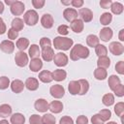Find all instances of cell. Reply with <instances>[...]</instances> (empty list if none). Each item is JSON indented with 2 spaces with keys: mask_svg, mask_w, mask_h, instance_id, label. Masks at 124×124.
I'll use <instances>...</instances> for the list:
<instances>
[{
  "mask_svg": "<svg viewBox=\"0 0 124 124\" xmlns=\"http://www.w3.org/2000/svg\"><path fill=\"white\" fill-rule=\"evenodd\" d=\"M95 52L99 57L100 56H105L108 53V48L104 45H100L99 44L97 46H95Z\"/></svg>",
  "mask_w": 124,
  "mask_h": 124,
  "instance_id": "cell-38",
  "label": "cell"
},
{
  "mask_svg": "<svg viewBox=\"0 0 124 124\" xmlns=\"http://www.w3.org/2000/svg\"><path fill=\"white\" fill-rule=\"evenodd\" d=\"M115 71L119 75H124V62L123 61H118L115 64Z\"/></svg>",
  "mask_w": 124,
  "mask_h": 124,
  "instance_id": "cell-46",
  "label": "cell"
},
{
  "mask_svg": "<svg viewBox=\"0 0 124 124\" xmlns=\"http://www.w3.org/2000/svg\"><path fill=\"white\" fill-rule=\"evenodd\" d=\"M57 32L63 37L64 35H68L69 34V26L68 25H65V24H62V25H59L58 28H57Z\"/></svg>",
  "mask_w": 124,
  "mask_h": 124,
  "instance_id": "cell-45",
  "label": "cell"
},
{
  "mask_svg": "<svg viewBox=\"0 0 124 124\" xmlns=\"http://www.w3.org/2000/svg\"><path fill=\"white\" fill-rule=\"evenodd\" d=\"M59 124H74V120L72 117L68 116V115H65V116H62L59 120Z\"/></svg>",
  "mask_w": 124,
  "mask_h": 124,
  "instance_id": "cell-47",
  "label": "cell"
},
{
  "mask_svg": "<svg viewBox=\"0 0 124 124\" xmlns=\"http://www.w3.org/2000/svg\"><path fill=\"white\" fill-rule=\"evenodd\" d=\"M46 1L45 0H32V5L36 9H42L45 5Z\"/></svg>",
  "mask_w": 124,
  "mask_h": 124,
  "instance_id": "cell-49",
  "label": "cell"
},
{
  "mask_svg": "<svg viewBox=\"0 0 124 124\" xmlns=\"http://www.w3.org/2000/svg\"><path fill=\"white\" fill-rule=\"evenodd\" d=\"M49 93L50 95L55 98V99H60L64 96L65 94V89L62 85L60 84H54V85H51L50 88H49Z\"/></svg>",
  "mask_w": 124,
  "mask_h": 124,
  "instance_id": "cell-6",
  "label": "cell"
},
{
  "mask_svg": "<svg viewBox=\"0 0 124 124\" xmlns=\"http://www.w3.org/2000/svg\"><path fill=\"white\" fill-rule=\"evenodd\" d=\"M78 16H80L79 19H81L83 22H90L93 19V13L88 8H81V9H79Z\"/></svg>",
  "mask_w": 124,
  "mask_h": 124,
  "instance_id": "cell-9",
  "label": "cell"
},
{
  "mask_svg": "<svg viewBox=\"0 0 124 124\" xmlns=\"http://www.w3.org/2000/svg\"><path fill=\"white\" fill-rule=\"evenodd\" d=\"M79 82L78 80H72L68 84V90L71 95H78L79 93Z\"/></svg>",
  "mask_w": 124,
  "mask_h": 124,
  "instance_id": "cell-21",
  "label": "cell"
},
{
  "mask_svg": "<svg viewBox=\"0 0 124 124\" xmlns=\"http://www.w3.org/2000/svg\"><path fill=\"white\" fill-rule=\"evenodd\" d=\"M83 1L82 0H72L71 1V5L75 8H80L83 5Z\"/></svg>",
  "mask_w": 124,
  "mask_h": 124,
  "instance_id": "cell-53",
  "label": "cell"
},
{
  "mask_svg": "<svg viewBox=\"0 0 124 124\" xmlns=\"http://www.w3.org/2000/svg\"><path fill=\"white\" fill-rule=\"evenodd\" d=\"M40 46H41L42 50L51 47V42H50V40L47 37H43L40 40Z\"/></svg>",
  "mask_w": 124,
  "mask_h": 124,
  "instance_id": "cell-40",
  "label": "cell"
},
{
  "mask_svg": "<svg viewBox=\"0 0 124 124\" xmlns=\"http://www.w3.org/2000/svg\"><path fill=\"white\" fill-rule=\"evenodd\" d=\"M69 58L64 52H58L54 54L53 57V62L57 67H64L68 64Z\"/></svg>",
  "mask_w": 124,
  "mask_h": 124,
  "instance_id": "cell-5",
  "label": "cell"
},
{
  "mask_svg": "<svg viewBox=\"0 0 124 124\" xmlns=\"http://www.w3.org/2000/svg\"><path fill=\"white\" fill-rule=\"evenodd\" d=\"M23 21L28 26H34L39 21V15L35 10H28L23 15Z\"/></svg>",
  "mask_w": 124,
  "mask_h": 124,
  "instance_id": "cell-3",
  "label": "cell"
},
{
  "mask_svg": "<svg viewBox=\"0 0 124 124\" xmlns=\"http://www.w3.org/2000/svg\"><path fill=\"white\" fill-rule=\"evenodd\" d=\"M76 123L77 124H88V118L85 115H79L78 116Z\"/></svg>",
  "mask_w": 124,
  "mask_h": 124,
  "instance_id": "cell-51",
  "label": "cell"
},
{
  "mask_svg": "<svg viewBox=\"0 0 124 124\" xmlns=\"http://www.w3.org/2000/svg\"><path fill=\"white\" fill-rule=\"evenodd\" d=\"M29 123L30 124H43L42 116H40L39 114H32L29 117Z\"/></svg>",
  "mask_w": 124,
  "mask_h": 124,
  "instance_id": "cell-43",
  "label": "cell"
},
{
  "mask_svg": "<svg viewBox=\"0 0 124 124\" xmlns=\"http://www.w3.org/2000/svg\"><path fill=\"white\" fill-rule=\"evenodd\" d=\"M70 28H71L75 33H78H78H81V32H82V30H83V28H84V23H83V21H82L81 19L77 18V19H75L74 21L71 22Z\"/></svg>",
  "mask_w": 124,
  "mask_h": 124,
  "instance_id": "cell-15",
  "label": "cell"
},
{
  "mask_svg": "<svg viewBox=\"0 0 124 124\" xmlns=\"http://www.w3.org/2000/svg\"><path fill=\"white\" fill-rule=\"evenodd\" d=\"M113 36L112 29L109 27H104L100 30L99 33V39H101L103 42H108Z\"/></svg>",
  "mask_w": 124,
  "mask_h": 124,
  "instance_id": "cell-13",
  "label": "cell"
},
{
  "mask_svg": "<svg viewBox=\"0 0 124 124\" xmlns=\"http://www.w3.org/2000/svg\"><path fill=\"white\" fill-rule=\"evenodd\" d=\"M113 93L117 96V97H123L124 96V85L122 83H120L119 85H117L114 89H113Z\"/></svg>",
  "mask_w": 124,
  "mask_h": 124,
  "instance_id": "cell-44",
  "label": "cell"
},
{
  "mask_svg": "<svg viewBox=\"0 0 124 124\" xmlns=\"http://www.w3.org/2000/svg\"><path fill=\"white\" fill-rule=\"evenodd\" d=\"M41 55H42L43 60L49 62V61L53 60V57H54V50H53L52 47H49V48H46V49H43Z\"/></svg>",
  "mask_w": 124,
  "mask_h": 124,
  "instance_id": "cell-23",
  "label": "cell"
},
{
  "mask_svg": "<svg viewBox=\"0 0 124 124\" xmlns=\"http://www.w3.org/2000/svg\"><path fill=\"white\" fill-rule=\"evenodd\" d=\"M38 78L44 83H49V82H51L53 80V78H52V73L49 72V71H47V70H44V71L40 72Z\"/></svg>",
  "mask_w": 124,
  "mask_h": 124,
  "instance_id": "cell-19",
  "label": "cell"
},
{
  "mask_svg": "<svg viewBox=\"0 0 124 124\" xmlns=\"http://www.w3.org/2000/svg\"><path fill=\"white\" fill-rule=\"evenodd\" d=\"M63 104L60 101H52L50 104H48V109L53 113H59L63 110Z\"/></svg>",
  "mask_w": 124,
  "mask_h": 124,
  "instance_id": "cell-20",
  "label": "cell"
},
{
  "mask_svg": "<svg viewBox=\"0 0 124 124\" xmlns=\"http://www.w3.org/2000/svg\"><path fill=\"white\" fill-rule=\"evenodd\" d=\"M0 124H10V123L8 122V120L3 119V120H1V121H0Z\"/></svg>",
  "mask_w": 124,
  "mask_h": 124,
  "instance_id": "cell-58",
  "label": "cell"
},
{
  "mask_svg": "<svg viewBox=\"0 0 124 124\" xmlns=\"http://www.w3.org/2000/svg\"><path fill=\"white\" fill-rule=\"evenodd\" d=\"M109 8H110L111 13L114 14V15H120V14L123 13V10H124L123 5L119 2H112Z\"/></svg>",
  "mask_w": 124,
  "mask_h": 124,
  "instance_id": "cell-32",
  "label": "cell"
},
{
  "mask_svg": "<svg viewBox=\"0 0 124 124\" xmlns=\"http://www.w3.org/2000/svg\"><path fill=\"white\" fill-rule=\"evenodd\" d=\"M7 31V27H6V24L4 22V20L0 17V35H3L5 34V32Z\"/></svg>",
  "mask_w": 124,
  "mask_h": 124,
  "instance_id": "cell-54",
  "label": "cell"
},
{
  "mask_svg": "<svg viewBox=\"0 0 124 124\" xmlns=\"http://www.w3.org/2000/svg\"><path fill=\"white\" fill-rule=\"evenodd\" d=\"M28 54L29 56L31 57V59L33 58H39V56L41 55V49L39 47L38 45H31V46L29 47V50H28Z\"/></svg>",
  "mask_w": 124,
  "mask_h": 124,
  "instance_id": "cell-28",
  "label": "cell"
},
{
  "mask_svg": "<svg viewBox=\"0 0 124 124\" xmlns=\"http://www.w3.org/2000/svg\"><path fill=\"white\" fill-rule=\"evenodd\" d=\"M99 115L102 118V120L104 122H106V121L109 120V118L111 117V111L108 108H105V109H102L99 111Z\"/></svg>",
  "mask_w": 124,
  "mask_h": 124,
  "instance_id": "cell-39",
  "label": "cell"
},
{
  "mask_svg": "<svg viewBox=\"0 0 124 124\" xmlns=\"http://www.w3.org/2000/svg\"><path fill=\"white\" fill-rule=\"evenodd\" d=\"M11 25H12L11 28H13L14 30H16V32H18V31H21L23 29V27H24V21H23V19H21L19 17H15L12 20Z\"/></svg>",
  "mask_w": 124,
  "mask_h": 124,
  "instance_id": "cell-22",
  "label": "cell"
},
{
  "mask_svg": "<svg viewBox=\"0 0 124 124\" xmlns=\"http://www.w3.org/2000/svg\"><path fill=\"white\" fill-rule=\"evenodd\" d=\"M18 37V32H16V30H14L13 28H10L8 30V38L11 40H16Z\"/></svg>",
  "mask_w": 124,
  "mask_h": 124,
  "instance_id": "cell-48",
  "label": "cell"
},
{
  "mask_svg": "<svg viewBox=\"0 0 124 124\" xmlns=\"http://www.w3.org/2000/svg\"><path fill=\"white\" fill-rule=\"evenodd\" d=\"M53 23H54V19L52 17L51 15L49 14H44L41 17V24L44 28L46 29H49L53 26Z\"/></svg>",
  "mask_w": 124,
  "mask_h": 124,
  "instance_id": "cell-12",
  "label": "cell"
},
{
  "mask_svg": "<svg viewBox=\"0 0 124 124\" xmlns=\"http://www.w3.org/2000/svg\"><path fill=\"white\" fill-rule=\"evenodd\" d=\"M34 108L39 112H46L48 109V103L46 99H37L34 103Z\"/></svg>",
  "mask_w": 124,
  "mask_h": 124,
  "instance_id": "cell-10",
  "label": "cell"
},
{
  "mask_svg": "<svg viewBox=\"0 0 124 124\" xmlns=\"http://www.w3.org/2000/svg\"><path fill=\"white\" fill-rule=\"evenodd\" d=\"M107 124H117L116 122H114V121H108Z\"/></svg>",
  "mask_w": 124,
  "mask_h": 124,
  "instance_id": "cell-60",
  "label": "cell"
},
{
  "mask_svg": "<svg viewBox=\"0 0 124 124\" xmlns=\"http://www.w3.org/2000/svg\"><path fill=\"white\" fill-rule=\"evenodd\" d=\"M25 87L30 91H35L39 88V80L35 78H28L24 82Z\"/></svg>",
  "mask_w": 124,
  "mask_h": 124,
  "instance_id": "cell-17",
  "label": "cell"
},
{
  "mask_svg": "<svg viewBox=\"0 0 124 124\" xmlns=\"http://www.w3.org/2000/svg\"><path fill=\"white\" fill-rule=\"evenodd\" d=\"M11 89L14 93H21L24 89V83L23 81H21L20 79H14L12 82H11Z\"/></svg>",
  "mask_w": 124,
  "mask_h": 124,
  "instance_id": "cell-16",
  "label": "cell"
},
{
  "mask_svg": "<svg viewBox=\"0 0 124 124\" xmlns=\"http://www.w3.org/2000/svg\"><path fill=\"white\" fill-rule=\"evenodd\" d=\"M63 17L67 21L72 22L78 18V11H76L73 8H66L63 12Z\"/></svg>",
  "mask_w": 124,
  "mask_h": 124,
  "instance_id": "cell-11",
  "label": "cell"
},
{
  "mask_svg": "<svg viewBox=\"0 0 124 124\" xmlns=\"http://www.w3.org/2000/svg\"><path fill=\"white\" fill-rule=\"evenodd\" d=\"M0 49L5 53H13L15 50V44L10 40H4L0 44Z\"/></svg>",
  "mask_w": 124,
  "mask_h": 124,
  "instance_id": "cell-14",
  "label": "cell"
},
{
  "mask_svg": "<svg viewBox=\"0 0 124 124\" xmlns=\"http://www.w3.org/2000/svg\"><path fill=\"white\" fill-rule=\"evenodd\" d=\"M108 86H109L110 90L113 91V89H114L117 85H119V84L121 83V81H120V78H119L116 75H111V76L108 77Z\"/></svg>",
  "mask_w": 124,
  "mask_h": 124,
  "instance_id": "cell-29",
  "label": "cell"
},
{
  "mask_svg": "<svg viewBox=\"0 0 124 124\" xmlns=\"http://www.w3.org/2000/svg\"><path fill=\"white\" fill-rule=\"evenodd\" d=\"M89 49L81 44L75 45L70 51V58L73 61H78V59H86L89 56Z\"/></svg>",
  "mask_w": 124,
  "mask_h": 124,
  "instance_id": "cell-1",
  "label": "cell"
},
{
  "mask_svg": "<svg viewBox=\"0 0 124 124\" xmlns=\"http://www.w3.org/2000/svg\"><path fill=\"white\" fill-rule=\"evenodd\" d=\"M61 3H62V4H64V5H69V4H71V2H70V1H68V2H64V1H61Z\"/></svg>",
  "mask_w": 124,
  "mask_h": 124,
  "instance_id": "cell-59",
  "label": "cell"
},
{
  "mask_svg": "<svg viewBox=\"0 0 124 124\" xmlns=\"http://www.w3.org/2000/svg\"><path fill=\"white\" fill-rule=\"evenodd\" d=\"M12 115V107L8 104L0 105V117L6 118Z\"/></svg>",
  "mask_w": 124,
  "mask_h": 124,
  "instance_id": "cell-27",
  "label": "cell"
},
{
  "mask_svg": "<svg viewBox=\"0 0 124 124\" xmlns=\"http://www.w3.org/2000/svg\"><path fill=\"white\" fill-rule=\"evenodd\" d=\"M78 82H79V87H80L78 95L86 94L88 92V90H89V82L86 79H79Z\"/></svg>",
  "mask_w": 124,
  "mask_h": 124,
  "instance_id": "cell-36",
  "label": "cell"
},
{
  "mask_svg": "<svg viewBox=\"0 0 124 124\" xmlns=\"http://www.w3.org/2000/svg\"><path fill=\"white\" fill-rule=\"evenodd\" d=\"M15 62L18 67H25L28 64V55L24 51H17L15 55Z\"/></svg>",
  "mask_w": 124,
  "mask_h": 124,
  "instance_id": "cell-4",
  "label": "cell"
},
{
  "mask_svg": "<svg viewBox=\"0 0 124 124\" xmlns=\"http://www.w3.org/2000/svg\"><path fill=\"white\" fill-rule=\"evenodd\" d=\"M67 73L62 69H57L52 72V78L56 81H62L66 78Z\"/></svg>",
  "mask_w": 124,
  "mask_h": 124,
  "instance_id": "cell-24",
  "label": "cell"
},
{
  "mask_svg": "<svg viewBox=\"0 0 124 124\" xmlns=\"http://www.w3.org/2000/svg\"><path fill=\"white\" fill-rule=\"evenodd\" d=\"M94 77L98 80H104L108 77V72L106 69L103 68H97L94 71Z\"/></svg>",
  "mask_w": 124,
  "mask_h": 124,
  "instance_id": "cell-31",
  "label": "cell"
},
{
  "mask_svg": "<svg viewBox=\"0 0 124 124\" xmlns=\"http://www.w3.org/2000/svg\"><path fill=\"white\" fill-rule=\"evenodd\" d=\"M15 1L16 0H5V4H7V5H9L10 7L15 3Z\"/></svg>",
  "mask_w": 124,
  "mask_h": 124,
  "instance_id": "cell-56",
  "label": "cell"
},
{
  "mask_svg": "<svg viewBox=\"0 0 124 124\" xmlns=\"http://www.w3.org/2000/svg\"><path fill=\"white\" fill-rule=\"evenodd\" d=\"M102 103L106 106V107H110L114 104V96L111 93H107L103 96L102 98Z\"/></svg>",
  "mask_w": 124,
  "mask_h": 124,
  "instance_id": "cell-34",
  "label": "cell"
},
{
  "mask_svg": "<svg viewBox=\"0 0 124 124\" xmlns=\"http://www.w3.org/2000/svg\"><path fill=\"white\" fill-rule=\"evenodd\" d=\"M43 124H55V117L50 113H45L42 116Z\"/></svg>",
  "mask_w": 124,
  "mask_h": 124,
  "instance_id": "cell-37",
  "label": "cell"
},
{
  "mask_svg": "<svg viewBox=\"0 0 124 124\" xmlns=\"http://www.w3.org/2000/svg\"><path fill=\"white\" fill-rule=\"evenodd\" d=\"M43 67V61L40 58H33L29 62V69L32 72H39Z\"/></svg>",
  "mask_w": 124,
  "mask_h": 124,
  "instance_id": "cell-18",
  "label": "cell"
},
{
  "mask_svg": "<svg viewBox=\"0 0 124 124\" xmlns=\"http://www.w3.org/2000/svg\"><path fill=\"white\" fill-rule=\"evenodd\" d=\"M114 111L116 113L117 116L122 117L123 112H124V103L123 102H119L114 106Z\"/></svg>",
  "mask_w": 124,
  "mask_h": 124,
  "instance_id": "cell-41",
  "label": "cell"
},
{
  "mask_svg": "<svg viewBox=\"0 0 124 124\" xmlns=\"http://www.w3.org/2000/svg\"><path fill=\"white\" fill-rule=\"evenodd\" d=\"M16 47L19 49V51H24L29 46V40L26 38H19L16 43Z\"/></svg>",
  "mask_w": 124,
  "mask_h": 124,
  "instance_id": "cell-30",
  "label": "cell"
},
{
  "mask_svg": "<svg viewBox=\"0 0 124 124\" xmlns=\"http://www.w3.org/2000/svg\"><path fill=\"white\" fill-rule=\"evenodd\" d=\"M10 10L14 16H20L23 14L25 10V6L21 1H15V3L10 7Z\"/></svg>",
  "mask_w": 124,
  "mask_h": 124,
  "instance_id": "cell-8",
  "label": "cell"
},
{
  "mask_svg": "<svg viewBox=\"0 0 124 124\" xmlns=\"http://www.w3.org/2000/svg\"><path fill=\"white\" fill-rule=\"evenodd\" d=\"M4 8H5V7H4V3H3L2 1H0V15L4 12Z\"/></svg>",
  "mask_w": 124,
  "mask_h": 124,
  "instance_id": "cell-57",
  "label": "cell"
},
{
  "mask_svg": "<svg viewBox=\"0 0 124 124\" xmlns=\"http://www.w3.org/2000/svg\"><path fill=\"white\" fill-rule=\"evenodd\" d=\"M112 20V16L110 13H103L100 16V22L102 25L107 26L108 25Z\"/></svg>",
  "mask_w": 124,
  "mask_h": 124,
  "instance_id": "cell-35",
  "label": "cell"
},
{
  "mask_svg": "<svg viewBox=\"0 0 124 124\" xmlns=\"http://www.w3.org/2000/svg\"><path fill=\"white\" fill-rule=\"evenodd\" d=\"M25 117L22 113L16 112L11 115V124H24Z\"/></svg>",
  "mask_w": 124,
  "mask_h": 124,
  "instance_id": "cell-25",
  "label": "cell"
},
{
  "mask_svg": "<svg viewBox=\"0 0 124 124\" xmlns=\"http://www.w3.org/2000/svg\"><path fill=\"white\" fill-rule=\"evenodd\" d=\"M108 49L113 55H116V56L121 55L124 52V46L119 42H111L108 46Z\"/></svg>",
  "mask_w": 124,
  "mask_h": 124,
  "instance_id": "cell-7",
  "label": "cell"
},
{
  "mask_svg": "<svg viewBox=\"0 0 124 124\" xmlns=\"http://www.w3.org/2000/svg\"><path fill=\"white\" fill-rule=\"evenodd\" d=\"M91 122H92V124H104V123H105V122L102 120V118L100 117L99 113L94 114V115L91 117Z\"/></svg>",
  "mask_w": 124,
  "mask_h": 124,
  "instance_id": "cell-50",
  "label": "cell"
},
{
  "mask_svg": "<svg viewBox=\"0 0 124 124\" xmlns=\"http://www.w3.org/2000/svg\"><path fill=\"white\" fill-rule=\"evenodd\" d=\"M111 3H112L111 0H102V1H100V6L103 9H108L110 7Z\"/></svg>",
  "mask_w": 124,
  "mask_h": 124,
  "instance_id": "cell-52",
  "label": "cell"
},
{
  "mask_svg": "<svg viewBox=\"0 0 124 124\" xmlns=\"http://www.w3.org/2000/svg\"><path fill=\"white\" fill-rule=\"evenodd\" d=\"M99 42H100V39L96 35H93V34L88 35L86 38V44L88 45V46H91V47L97 46L99 45Z\"/></svg>",
  "mask_w": 124,
  "mask_h": 124,
  "instance_id": "cell-33",
  "label": "cell"
},
{
  "mask_svg": "<svg viewBox=\"0 0 124 124\" xmlns=\"http://www.w3.org/2000/svg\"><path fill=\"white\" fill-rule=\"evenodd\" d=\"M73 44H74L73 40L70 38H67V37L58 36V37H55L53 40L54 48L59 49V50H69L72 47Z\"/></svg>",
  "mask_w": 124,
  "mask_h": 124,
  "instance_id": "cell-2",
  "label": "cell"
},
{
  "mask_svg": "<svg viewBox=\"0 0 124 124\" xmlns=\"http://www.w3.org/2000/svg\"><path fill=\"white\" fill-rule=\"evenodd\" d=\"M10 85V79L8 77L3 76L0 77V90H5L9 87Z\"/></svg>",
  "mask_w": 124,
  "mask_h": 124,
  "instance_id": "cell-42",
  "label": "cell"
},
{
  "mask_svg": "<svg viewBox=\"0 0 124 124\" xmlns=\"http://www.w3.org/2000/svg\"><path fill=\"white\" fill-rule=\"evenodd\" d=\"M118 38H119V40H120L121 42H123V41H124V29H121V30L119 31Z\"/></svg>",
  "mask_w": 124,
  "mask_h": 124,
  "instance_id": "cell-55",
  "label": "cell"
},
{
  "mask_svg": "<svg viewBox=\"0 0 124 124\" xmlns=\"http://www.w3.org/2000/svg\"><path fill=\"white\" fill-rule=\"evenodd\" d=\"M97 65L98 68H103V69H108L110 66V59L105 55V56H100L97 60Z\"/></svg>",
  "mask_w": 124,
  "mask_h": 124,
  "instance_id": "cell-26",
  "label": "cell"
}]
</instances>
